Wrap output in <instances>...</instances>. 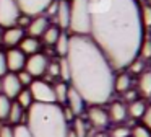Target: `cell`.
<instances>
[{
    "instance_id": "5bb4252c",
    "label": "cell",
    "mask_w": 151,
    "mask_h": 137,
    "mask_svg": "<svg viewBox=\"0 0 151 137\" xmlns=\"http://www.w3.org/2000/svg\"><path fill=\"white\" fill-rule=\"evenodd\" d=\"M23 38H24V29L18 28V26H12V28L4 29V36H2V44H4L7 49L18 47Z\"/></svg>"
},
{
    "instance_id": "d590c367",
    "label": "cell",
    "mask_w": 151,
    "mask_h": 137,
    "mask_svg": "<svg viewBox=\"0 0 151 137\" xmlns=\"http://www.w3.org/2000/svg\"><path fill=\"white\" fill-rule=\"evenodd\" d=\"M141 124L151 130V104H146V109H145L143 116H141Z\"/></svg>"
},
{
    "instance_id": "f546056e",
    "label": "cell",
    "mask_w": 151,
    "mask_h": 137,
    "mask_svg": "<svg viewBox=\"0 0 151 137\" xmlns=\"http://www.w3.org/2000/svg\"><path fill=\"white\" fill-rule=\"evenodd\" d=\"M138 57L143 59V60H150L151 59V39L146 38V34H145L143 41H141L140 51H138Z\"/></svg>"
},
{
    "instance_id": "7bdbcfd3",
    "label": "cell",
    "mask_w": 151,
    "mask_h": 137,
    "mask_svg": "<svg viewBox=\"0 0 151 137\" xmlns=\"http://www.w3.org/2000/svg\"><path fill=\"white\" fill-rule=\"evenodd\" d=\"M2 36H4V28L0 26V44H2Z\"/></svg>"
},
{
    "instance_id": "b9f144b4",
    "label": "cell",
    "mask_w": 151,
    "mask_h": 137,
    "mask_svg": "<svg viewBox=\"0 0 151 137\" xmlns=\"http://www.w3.org/2000/svg\"><path fill=\"white\" fill-rule=\"evenodd\" d=\"M67 137H76V136H75V132H73V130L70 129V127H68V130H67Z\"/></svg>"
},
{
    "instance_id": "5b68a950",
    "label": "cell",
    "mask_w": 151,
    "mask_h": 137,
    "mask_svg": "<svg viewBox=\"0 0 151 137\" xmlns=\"http://www.w3.org/2000/svg\"><path fill=\"white\" fill-rule=\"evenodd\" d=\"M86 122L94 130H106L109 126V116L104 104H91L86 108Z\"/></svg>"
},
{
    "instance_id": "83f0119b",
    "label": "cell",
    "mask_w": 151,
    "mask_h": 137,
    "mask_svg": "<svg viewBox=\"0 0 151 137\" xmlns=\"http://www.w3.org/2000/svg\"><path fill=\"white\" fill-rule=\"evenodd\" d=\"M145 70H146V64H145V60L140 57H135L133 60L127 65V74H130V75H137L138 77V75Z\"/></svg>"
},
{
    "instance_id": "7a4b0ae2",
    "label": "cell",
    "mask_w": 151,
    "mask_h": 137,
    "mask_svg": "<svg viewBox=\"0 0 151 137\" xmlns=\"http://www.w3.org/2000/svg\"><path fill=\"white\" fill-rule=\"evenodd\" d=\"M65 57L70 65L68 85L81 95L88 106L111 101L115 70L89 36L70 34Z\"/></svg>"
},
{
    "instance_id": "484cf974",
    "label": "cell",
    "mask_w": 151,
    "mask_h": 137,
    "mask_svg": "<svg viewBox=\"0 0 151 137\" xmlns=\"http://www.w3.org/2000/svg\"><path fill=\"white\" fill-rule=\"evenodd\" d=\"M107 132V137H130V126L128 124H114Z\"/></svg>"
},
{
    "instance_id": "f35d334b",
    "label": "cell",
    "mask_w": 151,
    "mask_h": 137,
    "mask_svg": "<svg viewBox=\"0 0 151 137\" xmlns=\"http://www.w3.org/2000/svg\"><path fill=\"white\" fill-rule=\"evenodd\" d=\"M13 127L15 126H12V124H2L0 126V137H13Z\"/></svg>"
},
{
    "instance_id": "603a6c76",
    "label": "cell",
    "mask_w": 151,
    "mask_h": 137,
    "mask_svg": "<svg viewBox=\"0 0 151 137\" xmlns=\"http://www.w3.org/2000/svg\"><path fill=\"white\" fill-rule=\"evenodd\" d=\"M70 129L75 132L76 137H88L89 136V124L86 122V119H83L81 116H76L72 121V127Z\"/></svg>"
},
{
    "instance_id": "ab89813d",
    "label": "cell",
    "mask_w": 151,
    "mask_h": 137,
    "mask_svg": "<svg viewBox=\"0 0 151 137\" xmlns=\"http://www.w3.org/2000/svg\"><path fill=\"white\" fill-rule=\"evenodd\" d=\"M7 72H8V68H7V60H5V52L0 51V78L4 77Z\"/></svg>"
},
{
    "instance_id": "52a82bcc",
    "label": "cell",
    "mask_w": 151,
    "mask_h": 137,
    "mask_svg": "<svg viewBox=\"0 0 151 137\" xmlns=\"http://www.w3.org/2000/svg\"><path fill=\"white\" fill-rule=\"evenodd\" d=\"M47 64H49V57L44 52H37V54L26 57V64H24L23 70H26L33 78H41L46 74Z\"/></svg>"
},
{
    "instance_id": "8992f818",
    "label": "cell",
    "mask_w": 151,
    "mask_h": 137,
    "mask_svg": "<svg viewBox=\"0 0 151 137\" xmlns=\"http://www.w3.org/2000/svg\"><path fill=\"white\" fill-rule=\"evenodd\" d=\"M21 15L17 0H0V26L4 29L17 25L18 16Z\"/></svg>"
},
{
    "instance_id": "4dcf8cb0",
    "label": "cell",
    "mask_w": 151,
    "mask_h": 137,
    "mask_svg": "<svg viewBox=\"0 0 151 137\" xmlns=\"http://www.w3.org/2000/svg\"><path fill=\"white\" fill-rule=\"evenodd\" d=\"M140 20L145 29L151 28V7L148 5H140Z\"/></svg>"
},
{
    "instance_id": "cb8c5ba5",
    "label": "cell",
    "mask_w": 151,
    "mask_h": 137,
    "mask_svg": "<svg viewBox=\"0 0 151 137\" xmlns=\"http://www.w3.org/2000/svg\"><path fill=\"white\" fill-rule=\"evenodd\" d=\"M23 116H24V109H23V108H21L18 103L12 101L10 111H8V116H7L8 124H12V126H18V124H21Z\"/></svg>"
},
{
    "instance_id": "44dd1931",
    "label": "cell",
    "mask_w": 151,
    "mask_h": 137,
    "mask_svg": "<svg viewBox=\"0 0 151 137\" xmlns=\"http://www.w3.org/2000/svg\"><path fill=\"white\" fill-rule=\"evenodd\" d=\"M145 109H146V101H145L143 98H137V100L127 103V114H128V117L141 119Z\"/></svg>"
},
{
    "instance_id": "ffe728a7",
    "label": "cell",
    "mask_w": 151,
    "mask_h": 137,
    "mask_svg": "<svg viewBox=\"0 0 151 137\" xmlns=\"http://www.w3.org/2000/svg\"><path fill=\"white\" fill-rule=\"evenodd\" d=\"M68 87L70 85L67 82L57 80L52 83V90H54V98H55V103L59 106H63L67 101V95H68Z\"/></svg>"
},
{
    "instance_id": "e575fe53",
    "label": "cell",
    "mask_w": 151,
    "mask_h": 137,
    "mask_svg": "<svg viewBox=\"0 0 151 137\" xmlns=\"http://www.w3.org/2000/svg\"><path fill=\"white\" fill-rule=\"evenodd\" d=\"M13 130H15L13 137H33V136L29 134V130H28V127L24 126V124H18V126H15V127H13Z\"/></svg>"
},
{
    "instance_id": "60d3db41",
    "label": "cell",
    "mask_w": 151,
    "mask_h": 137,
    "mask_svg": "<svg viewBox=\"0 0 151 137\" xmlns=\"http://www.w3.org/2000/svg\"><path fill=\"white\" fill-rule=\"evenodd\" d=\"M88 137H107V132L106 130H93Z\"/></svg>"
},
{
    "instance_id": "3957f363",
    "label": "cell",
    "mask_w": 151,
    "mask_h": 137,
    "mask_svg": "<svg viewBox=\"0 0 151 137\" xmlns=\"http://www.w3.org/2000/svg\"><path fill=\"white\" fill-rule=\"evenodd\" d=\"M26 111L24 126L33 137H67L68 122L57 103H33Z\"/></svg>"
},
{
    "instance_id": "836d02e7",
    "label": "cell",
    "mask_w": 151,
    "mask_h": 137,
    "mask_svg": "<svg viewBox=\"0 0 151 137\" xmlns=\"http://www.w3.org/2000/svg\"><path fill=\"white\" fill-rule=\"evenodd\" d=\"M17 77H18V80H20V83H21V87H23V88H24V87H29L31 82L34 80V78L31 77V75L28 74L26 70H20V72L17 74Z\"/></svg>"
},
{
    "instance_id": "4fadbf2b",
    "label": "cell",
    "mask_w": 151,
    "mask_h": 137,
    "mask_svg": "<svg viewBox=\"0 0 151 137\" xmlns=\"http://www.w3.org/2000/svg\"><path fill=\"white\" fill-rule=\"evenodd\" d=\"M106 111H107V116H109V122L112 124H124L128 119L127 104L124 101H111Z\"/></svg>"
},
{
    "instance_id": "ac0fdd59",
    "label": "cell",
    "mask_w": 151,
    "mask_h": 137,
    "mask_svg": "<svg viewBox=\"0 0 151 137\" xmlns=\"http://www.w3.org/2000/svg\"><path fill=\"white\" fill-rule=\"evenodd\" d=\"M132 88V75L127 72H119L114 75V93H124Z\"/></svg>"
},
{
    "instance_id": "9a60e30c",
    "label": "cell",
    "mask_w": 151,
    "mask_h": 137,
    "mask_svg": "<svg viewBox=\"0 0 151 137\" xmlns=\"http://www.w3.org/2000/svg\"><path fill=\"white\" fill-rule=\"evenodd\" d=\"M49 2L50 0H17V3L20 5L21 13H26V15H29V16L42 13Z\"/></svg>"
},
{
    "instance_id": "f1b7e54d",
    "label": "cell",
    "mask_w": 151,
    "mask_h": 137,
    "mask_svg": "<svg viewBox=\"0 0 151 137\" xmlns=\"http://www.w3.org/2000/svg\"><path fill=\"white\" fill-rule=\"evenodd\" d=\"M57 59H59V80L68 83V78H70L68 60H67V57H57Z\"/></svg>"
},
{
    "instance_id": "8fae6325",
    "label": "cell",
    "mask_w": 151,
    "mask_h": 137,
    "mask_svg": "<svg viewBox=\"0 0 151 137\" xmlns=\"http://www.w3.org/2000/svg\"><path fill=\"white\" fill-rule=\"evenodd\" d=\"M49 25H50V20L47 18L46 15L39 13V15L31 16L29 25H28V28L24 29V33H28V36H33V38L39 39L41 36H42V33L49 28Z\"/></svg>"
},
{
    "instance_id": "d4e9b609",
    "label": "cell",
    "mask_w": 151,
    "mask_h": 137,
    "mask_svg": "<svg viewBox=\"0 0 151 137\" xmlns=\"http://www.w3.org/2000/svg\"><path fill=\"white\" fill-rule=\"evenodd\" d=\"M44 78L46 82H55L59 78V59H49Z\"/></svg>"
},
{
    "instance_id": "7402d4cb",
    "label": "cell",
    "mask_w": 151,
    "mask_h": 137,
    "mask_svg": "<svg viewBox=\"0 0 151 137\" xmlns=\"http://www.w3.org/2000/svg\"><path fill=\"white\" fill-rule=\"evenodd\" d=\"M62 33V29H59L55 25H52L50 23L49 25V28L46 29V31L42 33V36H41V44H44V46H47V47H52L54 44H55V41H57V38H59V34Z\"/></svg>"
},
{
    "instance_id": "d6a6232c",
    "label": "cell",
    "mask_w": 151,
    "mask_h": 137,
    "mask_svg": "<svg viewBox=\"0 0 151 137\" xmlns=\"http://www.w3.org/2000/svg\"><path fill=\"white\" fill-rule=\"evenodd\" d=\"M130 137H151V130L145 127L143 124H137V126L130 127Z\"/></svg>"
},
{
    "instance_id": "2e32d148",
    "label": "cell",
    "mask_w": 151,
    "mask_h": 137,
    "mask_svg": "<svg viewBox=\"0 0 151 137\" xmlns=\"http://www.w3.org/2000/svg\"><path fill=\"white\" fill-rule=\"evenodd\" d=\"M137 93L145 98H151V70H145L138 75Z\"/></svg>"
},
{
    "instance_id": "8d00e7d4",
    "label": "cell",
    "mask_w": 151,
    "mask_h": 137,
    "mask_svg": "<svg viewBox=\"0 0 151 137\" xmlns=\"http://www.w3.org/2000/svg\"><path fill=\"white\" fill-rule=\"evenodd\" d=\"M120 96H122V101H125V104H127V103H130V101L137 100V98H138V93H137V90L130 88V90L124 91V93H122Z\"/></svg>"
},
{
    "instance_id": "d6986e66",
    "label": "cell",
    "mask_w": 151,
    "mask_h": 137,
    "mask_svg": "<svg viewBox=\"0 0 151 137\" xmlns=\"http://www.w3.org/2000/svg\"><path fill=\"white\" fill-rule=\"evenodd\" d=\"M52 47H54V54L57 57H65L67 52H68V47H70V34L67 31H62Z\"/></svg>"
},
{
    "instance_id": "ba28073f",
    "label": "cell",
    "mask_w": 151,
    "mask_h": 137,
    "mask_svg": "<svg viewBox=\"0 0 151 137\" xmlns=\"http://www.w3.org/2000/svg\"><path fill=\"white\" fill-rule=\"evenodd\" d=\"M50 20H52L50 23L55 25L59 29L68 31V26H70V2L68 0H59L57 2V10Z\"/></svg>"
},
{
    "instance_id": "9c48e42d",
    "label": "cell",
    "mask_w": 151,
    "mask_h": 137,
    "mask_svg": "<svg viewBox=\"0 0 151 137\" xmlns=\"http://www.w3.org/2000/svg\"><path fill=\"white\" fill-rule=\"evenodd\" d=\"M5 60H7V68L12 74H18L24 68L26 64V55L20 51L18 47H12L5 51Z\"/></svg>"
},
{
    "instance_id": "e0dca14e",
    "label": "cell",
    "mask_w": 151,
    "mask_h": 137,
    "mask_svg": "<svg viewBox=\"0 0 151 137\" xmlns=\"http://www.w3.org/2000/svg\"><path fill=\"white\" fill-rule=\"evenodd\" d=\"M18 49H20L26 57H29V55L37 54V52L41 51V41L37 38H33V36H24V38L21 39Z\"/></svg>"
},
{
    "instance_id": "ee69618b",
    "label": "cell",
    "mask_w": 151,
    "mask_h": 137,
    "mask_svg": "<svg viewBox=\"0 0 151 137\" xmlns=\"http://www.w3.org/2000/svg\"><path fill=\"white\" fill-rule=\"evenodd\" d=\"M145 5H148V7H151V0H146V3Z\"/></svg>"
},
{
    "instance_id": "f6af8a7d",
    "label": "cell",
    "mask_w": 151,
    "mask_h": 137,
    "mask_svg": "<svg viewBox=\"0 0 151 137\" xmlns=\"http://www.w3.org/2000/svg\"><path fill=\"white\" fill-rule=\"evenodd\" d=\"M0 93H2V78H0Z\"/></svg>"
},
{
    "instance_id": "1f68e13d",
    "label": "cell",
    "mask_w": 151,
    "mask_h": 137,
    "mask_svg": "<svg viewBox=\"0 0 151 137\" xmlns=\"http://www.w3.org/2000/svg\"><path fill=\"white\" fill-rule=\"evenodd\" d=\"M10 106H12V100L0 93V121H7Z\"/></svg>"
},
{
    "instance_id": "30bf717a",
    "label": "cell",
    "mask_w": 151,
    "mask_h": 137,
    "mask_svg": "<svg viewBox=\"0 0 151 137\" xmlns=\"http://www.w3.org/2000/svg\"><path fill=\"white\" fill-rule=\"evenodd\" d=\"M63 106H67L70 111H72L75 116H83L88 108V104L85 103V100L81 98V95L75 90V88L68 87V95H67V101Z\"/></svg>"
},
{
    "instance_id": "bcb514c9",
    "label": "cell",
    "mask_w": 151,
    "mask_h": 137,
    "mask_svg": "<svg viewBox=\"0 0 151 137\" xmlns=\"http://www.w3.org/2000/svg\"><path fill=\"white\" fill-rule=\"evenodd\" d=\"M150 39H151V33H150Z\"/></svg>"
},
{
    "instance_id": "277c9868",
    "label": "cell",
    "mask_w": 151,
    "mask_h": 137,
    "mask_svg": "<svg viewBox=\"0 0 151 137\" xmlns=\"http://www.w3.org/2000/svg\"><path fill=\"white\" fill-rule=\"evenodd\" d=\"M28 90H29L34 103H55L52 83L42 80V78H34Z\"/></svg>"
},
{
    "instance_id": "4316f807",
    "label": "cell",
    "mask_w": 151,
    "mask_h": 137,
    "mask_svg": "<svg viewBox=\"0 0 151 137\" xmlns=\"http://www.w3.org/2000/svg\"><path fill=\"white\" fill-rule=\"evenodd\" d=\"M15 103H18L24 111H26L28 108L34 103L33 96H31V93H29V90H28V88H21V91L17 95V96H15Z\"/></svg>"
},
{
    "instance_id": "6da1fadb",
    "label": "cell",
    "mask_w": 151,
    "mask_h": 137,
    "mask_svg": "<svg viewBox=\"0 0 151 137\" xmlns=\"http://www.w3.org/2000/svg\"><path fill=\"white\" fill-rule=\"evenodd\" d=\"M89 38L115 72L138 57L145 28L138 0H88Z\"/></svg>"
},
{
    "instance_id": "74e56055",
    "label": "cell",
    "mask_w": 151,
    "mask_h": 137,
    "mask_svg": "<svg viewBox=\"0 0 151 137\" xmlns=\"http://www.w3.org/2000/svg\"><path fill=\"white\" fill-rule=\"evenodd\" d=\"M29 20H31L29 15H26V13H21V15L18 16L17 25H15V26H18V28H21V29H26L28 25H29Z\"/></svg>"
},
{
    "instance_id": "7c38bea8",
    "label": "cell",
    "mask_w": 151,
    "mask_h": 137,
    "mask_svg": "<svg viewBox=\"0 0 151 137\" xmlns=\"http://www.w3.org/2000/svg\"><path fill=\"white\" fill-rule=\"evenodd\" d=\"M21 83L18 80L17 74H12V72H7V74L2 77V95H5L10 100H15L18 93L21 91Z\"/></svg>"
}]
</instances>
